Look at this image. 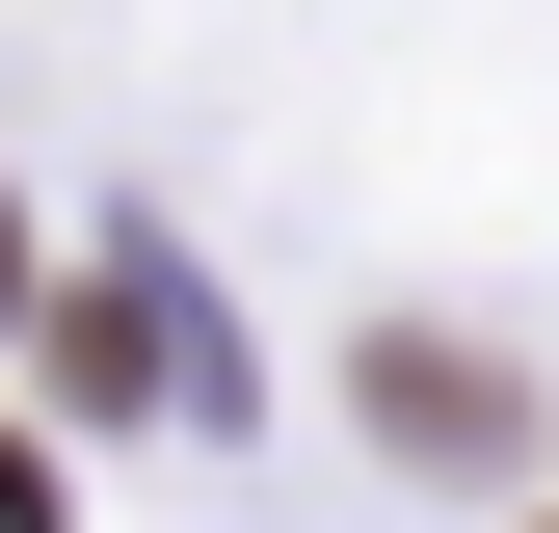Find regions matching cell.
I'll return each mask as SVG.
<instances>
[{
    "label": "cell",
    "mask_w": 559,
    "mask_h": 533,
    "mask_svg": "<svg viewBox=\"0 0 559 533\" xmlns=\"http://www.w3.org/2000/svg\"><path fill=\"white\" fill-rule=\"evenodd\" d=\"M53 347H81V400H187V427L240 400V347H214V320L160 294V266H81V320H53Z\"/></svg>",
    "instance_id": "6da1fadb"
},
{
    "label": "cell",
    "mask_w": 559,
    "mask_h": 533,
    "mask_svg": "<svg viewBox=\"0 0 559 533\" xmlns=\"http://www.w3.org/2000/svg\"><path fill=\"white\" fill-rule=\"evenodd\" d=\"M373 427L400 453H507V374H479V347H373Z\"/></svg>",
    "instance_id": "7a4b0ae2"
},
{
    "label": "cell",
    "mask_w": 559,
    "mask_h": 533,
    "mask_svg": "<svg viewBox=\"0 0 559 533\" xmlns=\"http://www.w3.org/2000/svg\"><path fill=\"white\" fill-rule=\"evenodd\" d=\"M0 533H53V453H0Z\"/></svg>",
    "instance_id": "3957f363"
},
{
    "label": "cell",
    "mask_w": 559,
    "mask_h": 533,
    "mask_svg": "<svg viewBox=\"0 0 559 533\" xmlns=\"http://www.w3.org/2000/svg\"><path fill=\"white\" fill-rule=\"evenodd\" d=\"M0 294H27V214H0Z\"/></svg>",
    "instance_id": "277c9868"
}]
</instances>
